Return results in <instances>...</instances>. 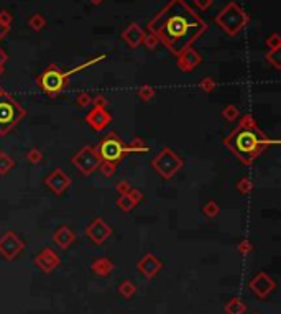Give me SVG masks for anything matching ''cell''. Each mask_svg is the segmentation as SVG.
Wrapping results in <instances>:
<instances>
[{"mask_svg":"<svg viewBox=\"0 0 281 314\" xmlns=\"http://www.w3.org/2000/svg\"><path fill=\"white\" fill-rule=\"evenodd\" d=\"M244 311H245V306L240 303V301H237V299L230 301V304L227 306V313L228 314H242Z\"/></svg>","mask_w":281,"mask_h":314,"instance_id":"836d02e7","label":"cell"},{"mask_svg":"<svg viewBox=\"0 0 281 314\" xmlns=\"http://www.w3.org/2000/svg\"><path fill=\"white\" fill-rule=\"evenodd\" d=\"M202 214H204L207 219H215L220 214V206L215 203L214 199L207 201V203L202 206Z\"/></svg>","mask_w":281,"mask_h":314,"instance_id":"7402d4cb","label":"cell"},{"mask_svg":"<svg viewBox=\"0 0 281 314\" xmlns=\"http://www.w3.org/2000/svg\"><path fill=\"white\" fill-rule=\"evenodd\" d=\"M222 117L227 120V122H233L240 117V110L237 105H226L222 109Z\"/></svg>","mask_w":281,"mask_h":314,"instance_id":"484cf974","label":"cell"},{"mask_svg":"<svg viewBox=\"0 0 281 314\" xmlns=\"http://www.w3.org/2000/svg\"><path fill=\"white\" fill-rule=\"evenodd\" d=\"M158 38L155 36V35H151V33H146L145 35V40H143V45L146 46L148 50H155L158 46Z\"/></svg>","mask_w":281,"mask_h":314,"instance_id":"d590c367","label":"cell"},{"mask_svg":"<svg viewBox=\"0 0 281 314\" xmlns=\"http://www.w3.org/2000/svg\"><path fill=\"white\" fill-rule=\"evenodd\" d=\"M138 97L141 99V101H145V102H150L151 99H155V96H157V91H155V87H151V86H141V87H138Z\"/></svg>","mask_w":281,"mask_h":314,"instance_id":"d4e9b609","label":"cell"},{"mask_svg":"<svg viewBox=\"0 0 281 314\" xmlns=\"http://www.w3.org/2000/svg\"><path fill=\"white\" fill-rule=\"evenodd\" d=\"M278 140L268 139L262 128L258 127L257 120L250 114L242 115L237 127L224 139V145L239 158L244 165L250 166L255 163L260 155L271 145H278Z\"/></svg>","mask_w":281,"mask_h":314,"instance_id":"7a4b0ae2","label":"cell"},{"mask_svg":"<svg viewBox=\"0 0 281 314\" xmlns=\"http://www.w3.org/2000/svg\"><path fill=\"white\" fill-rule=\"evenodd\" d=\"M250 17L235 2L227 3L215 17V23L228 36H237L248 25Z\"/></svg>","mask_w":281,"mask_h":314,"instance_id":"8992f818","label":"cell"},{"mask_svg":"<svg viewBox=\"0 0 281 314\" xmlns=\"http://www.w3.org/2000/svg\"><path fill=\"white\" fill-rule=\"evenodd\" d=\"M97 155L101 158V161H109V163H119L122 161L128 153H146L148 152V147H143V148H138V147H133L130 143H123V140L117 135L115 132H110L107 133L104 139L97 143Z\"/></svg>","mask_w":281,"mask_h":314,"instance_id":"277c9868","label":"cell"},{"mask_svg":"<svg viewBox=\"0 0 281 314\" xmlns=\"http://www.w3.org/2000/svg\"><path fill=\"white\" fill-rule=\"evenodd\" d=\"M127 196L130 197V201L133 204H140L141 201H143V192L140 191V189H135V188H130V191L127 192Z\"/></svg>","mask_w":281,"mask_h":314,"instance_id":"e575fe53","label":"cell"},{"mask_svg":"<svg viewBox=\"0 0 281 314\" xmlns=\"http://www.w3.org/2000/svg\"><path fill=\"white\" fill-rule=\"evenodd\" d=\"M10 27H12V15L7 10H2L0 12V41L8 35Z\"/></svg>","mask_w":281,"mask_h":314,"instance_id":"ffe728a7","label":"cell"},{"mask_svg":"<svg viewBox=\"0 0 281 314\" xmlns=\"http://www.w3.org/2000/svg\"><path fill=\"white\" fill-rule=\"evenodd\" d=\"M250 250H252V242H250V240H242V242L239 244V252L248 253Z\"/></svg>","mask_w":281,"mask_h":314,"instance_id":"60d3db41","label":"cell"},{"mask_svg":"<svg viewBox=\"0 0 281 314\" xmlns=\"http://www.w3.org/2000/svg\"><path fill=\"white\" fill-rule=\"evenodd\" d=\"M151 166L163 179H171L178 171L183 170L184 161L178 153L166 147L155 155L153 160H151Z\"/></svg>","mask_w":281,"mask_h":314,"instance_id":"52a82bcc","label":"cell"},{"mask_svg":"<svg viewBox=\"0 0 281 314\" xmlns=\"http://www.w3.org/2000/svg\"><path fill=\"white\" fill-rule=\"evenodd\" d=\"M2 72H3V70H2V68H0V74H2Z\"/></svg>","mask_w":281,"mask_h":314,"instance_id":"ee69618b","label":"cell"},{"mask_svg":"<svg viewBox=\"0 0 281 314\" xmlns=\"http://www.w3.org/2000/svg\"><path fill=\"white\" fill-rule=\"evenodd\" d=\"M145 35L146 33L143 32V28L140 27L138 23H130L127 28L123 30L122 33V40L127 43L130 48H138L140 45H143V40H145Z\"/></svg>","mask_w":281,"mask_h":314,"instance_id":"5bb4252c","label":"cell"},{"mask_svg":"<svg viewBox=\"0 0 281 314\" xmlns=\"http://www.w3.org/2000/svg\"><path fill=\"white\" fill-rule=\"evenodd\" d=\"M72 165L76 166V170L83 176H90L96 173L99 170V165H101V158H99L96 147L88 145V147L81 148L72 157Z\"/></svg>","mask_w":281,"mask_h":314,"instance_id":"ba28073f","label":"cell"},{"mask_svg":"<svg viewBox=\"0 0 281 314\" xmlns=\"http://www.w3.org/2000/svg\"><path fill=\"white\" fill-rule=\"evenodd\" d=\"M86 123L96 132H102L112 122V114L104 107H92V110L86 115Z\"/></svg>","mask_w":281,"mask_h":314,"instance_id":"7c38bea8","label":"cell"},{"mask_svg":"<svg viewBox=\"0 0 281 314\" xmlns=\"http://www.w3.org/2000/svg\"><path fill=\"white\" fill-rule=\"evenodd\" d=\"M23 248H25V242L15 234V232H5V234L0 237V253H2L7 260H14Z\"/></svg>","mask_w":281,"mask_h":314,"instance_id":"9c48e42d","label":"cell"},{"mask_svg":"<svg viewBox=\"0 0 281 314\" xmlns=\"http://www.w3.org/2000/svg\"><path fill=\"white\" fill-rule=\"evenodd\" d=\"M266 46H268V50H281V36L278 33H271V35L266 38Z\"/></svg>","mask_w":281,"mask_h":314,"instance_id":"1f68e13d","label":"cell"},{"mask_svg":"<svg viewBox=\"0 0 281 314\" xmlns=\"http://www.w3.org/2000/svg\"><path fill=\"white\" fill-rule=\"evenodd\" d=\"M202 61V58H201V54L197 53L196 50L193 48H188V50H184L183 53L176 56V63H178V68L183 72H193V71H196L197 70V66L201 64Z\"/></svg>","mask_w":281,"mask_h":314,"instance_id":"4fadbf2b","label":"cell"},{"mask_svg":"<svg viewBox=\"0 0 281 314\" xmlns=\"http://www.w3.org/2000/svg\"><path fill=\"white\" fill-rule=\"evenodd\" d=\"M86 235H88L94 244L101 245L112 235V227L104 221L102 217H96L88 227H86Z\"/></svg>","mask_w":281,"mask_h":314,"instance_id":"30bf717a","label":"cell"},{"mask_svg":"<svg viewBox=\"0 0 281 314\" xmlns=\"http://www.w3.org/2000/svg\"><path fill=\"white\" fill-rule=\"evenodd\" d=\"M133 290H135V288H133V285L132 283H123V285H120V293L122 295H125V296H132L133 295Z\"/></svg>","mask_w":281,"mask_h":314,"instance_id":"ab89813d","label":"cell"},{"mask_svg":"<svg viewBox=\"0 0 281 314\" xmlns=\"http://www.w3.org/2000/svg\"><path fill=\"white\" fill-rule=\"evenodd\" d=\"M104 59H105V54H101V56H97V58L89 59V61H86L83 64H77L76 68H72V70H69L66 72H64L61 68L56 66V64H50V66L46 68L40 76H38L36 83L46 96L58 97V96H61L64 89L68 87L69 79H71L76 72L83 71V70H86V68L92 66V64L101 63V61H104Z\"/></svg>","mask_w":281,"mask_h":314,"instance_id":"3957f363","label":"cell"},{"mask_svg":"<svg viewBox=\"0 0 281 314\" xmlns=\"http://www.w3.org/2000/svg\"><path fill=\"white\" fill-rule=\"evenodd\" d=\"M115 204H117V208H119L120 210H123V212H130V210L135 208V204L130 201V197H128L127 194H123V196H119L117 197V201H115Z\"/></svg>","mask_w":281,"mask_h":314,"instance_id":"4316f807","label":"cell"},{"mask_svg":"<svg viewBox=\"0 0 281 314\" xmlns=\"http://www.w3.org/2000/svg\"><path fill=\"white\" fill-rule=\"evenodd\" d=\"M199 87L202 89V92H212L215 87H217V83H215V79L214 77H211V76H206L204 79L199 83Z\"/></svg>","mask_w":281,"mask_h":314,"instance_id":"f1b7e54d","label":"cell"},{"mask_svg":"<svg viewBox=\"0 0 281 314\" xmlns=\"http://www.w3.org/2000/svg\"><path fill=\"white\" fill-rule=\"evenodd\" d=\"M27 112L8 92L0 87V137L8 135L25 119Z\"/></svg>","mask_w":281,"mask_h":314,"instance_id":"5b68a950","label":"cell"},{"mask_svg":"<svg viewBox=\"0 0 281 314\" xmlns=\"http://www.w3.org/2000/svg\"><path fill=\"white\" fill-rule=\"evenodd\" d=\"M45 184L54 192L56 196H63L64 192L69 189V186L72 184V181H71V178H69V176L61 170V168H58V170H53L48 176H46Z\"/></svg>","mask_w":281,"mask_h":314,"instance_id":"8fae6325","label":"cell"},{"mask_svg":"<svg viewBox=\"0 0 281 314\" xmlns=\"http://www.w3.org/2000/svg\"><path fill=\"white\" fill-rule=\"evenodd\" d=\"M28 25H30V28L35 30V32H41V30L46 27V18L41 14H35L30 17Z\"/></svg>","mask_w":281,"mask_h":314,"instance_id":"603a6c76","label":"cell"},{"mask_svg":"<svg viewBox=\"0 0 281 314\" xmlns=\"http://www.w3.org/2000/svg\"><path fill=\"white\" fill-rule=\"evenodd\" d=\"M235 188H237V191L242 192V194H250V192L253 191V183L248 176H244V178H240L239 181H237Z\"/></svg>","mask_w":281,"mask_h":314,"instance_id":"cb8c5ba5","label":"cell"},{"mask_svg":"<svg viewBox=\"0 0 281 314\" xmlns=\"http://www.w3.org/2000/svg\"><path fill=\"white\" fill-rule=\"evenodd\" d=\"M99 170L102 171L104 176H107V178H110V176L115 174L117 171V165L115 163H109V161H101V165H99Z\"/></svg>","mask_w":281,"mask_h":314,"instance_id":"4dcf8cb0","label":"cell"},{"mask_svg":"<svg viewBox=\"0 0 281 314\" xmlns=\"http://www.w3.org/2000/svg\"><path fill=\"white\" fill-rule=\"evenodd\" d=\"M14 168H15L14 158L3 152V150H0V176H5L7 173H10Z\"/></svg>","mask_w":281,"mask_h":314,"instance_id":"d6986e66","label":"cell"},{"mask_svg":"<svg viewBox=\"0 0 281 314\" xmlns=\"http://www.w3.org/2000/svg\"><path fill=\"white\" fill-rule=\"evenodd\" d=\"M76 104L79 105L81 109H86V107H89L92 104V97H90L88 92H79L76 97Z\"/></svg>","mask_w":281,"mask_h":314,"instance_id":"d6a6232c","label":"cell"},{"mask_svg":"<svg viewBox=\"0 0 281 314\" xmlns=\"http://www.w3.org/2000/svg\"><path fill=\"white\" fill-rule=\"evenodd\" d=\"M92 107H104V109H107V105H109V101H107L105 96H102V94H97L96 97H92Z\"/></svg>","mask_w":281,"mask_h":314,"instance_id":"8d00e7d4","label":"cell"},{"mask_svg":"<svg viewBox=\"0 0 281 314\" xmlns=\"http://www.w3.org/2000/svg\"><path fill=\"white\" fill-rule=\"evenodd\" d=\"M43 158L45 157H43L41 150H38V148H32L27 152V161L32 163V165H38V163H41Z\"/></svg>","mask_w":281,"mask_h":314,"instance_id":"f546056e","label":"cell"},{"mask_svg":"<svg viewBox=\"0 0 281 314\" xmlns=\"http://www.w3.org/2000/svg\"><path fill=\"white\" fill-rule=\"evenodd\" d=\"M112 268H114V265H112V262L109 259H99L92 265V270L97 275H107L109 272H112Z\"/></svg>","mask_w":281,"mask_h":314,"instance_id":"44dd1931","label":"cell"},{"mask_svg":"<svg viewBox=\"0 0 281 314\" xmlns=\"http://www.w3.org/2000/svg\"><path fill=\"white\" fill-rule=\"evenodd\" d=\"M7 63H8V54H7V51L0 48V68H2V70H3Z\"/></svg>","mask_w":281,"mask_h":314,"instance_id":"b9f144b4","label":"cell"},{"mask_svg":"<svg viewBox=\"0 0 281 314\" xmlns=\"http://www.w3.org/2000/svg\"><path fill=\"white\" fill-rule=\"evenodd\" d=\"M273 286L275 285H273V281H271V278L265 273L257 275V277L252 279V283H250V288L253 290V293H257L258 296H262V298L270 293V291L273 290Z\"/></svg>","mask_w":281,"mask_h":314,"instance_id":"2e32d148","label":"cell"},{"mask_svg":"<svg viewBox=\"0 0 281 314\" xmlns=\"http://www.w3.org/2000/svg\"><path fill=\"white\" fill-rule=\"evenodd\" d=\"M212 3H214V0H194V5L202 12L209 10V8L212 7Z\"/></svg>","mask_w":281,"mask_h":314,"instance_id":"f35d334b","label":"cell"},{"mask_svg":"<svg viewBox=\"0 0 281 314\" xmlns=\"http://www.w3.org/2000/svg\"><path fill=\"white\" fill-rule=\"evenodd\" d=\"M138 268H140V272H143L146 277H153V275L161 268V262H159L155 255L148 253V255H145L143 259L140 260Z\"/></svg>","mask_w":281,"mask_h":314,"instance_id":"ac0fdd59","label":"cell"},{"mask_svg":"<svg viewBox=\"0 0 281 314\" xmlns=\"http://www.w3.org/2000/svg\"><path fill=\"white\" fill-rule=\"evenodd\" d=\"M53 240H54V244L58 245L59 248H68L69 245L76 240V235L68 226H61V227H58V229L54 230Z\"/></svg>","mask_w":281,"mask_h":314,"instance_id":"e0dca14e","label":"cell"},{"mask_svg":"<svg viewBox=\"0 0 281 314\" xmlns=\"http://www.w3.org/2000/svg\"><path fill=\"white\" fill-rule=\"evenodd\" d=\"M207 28L206 21L184 0H170L148 23V33L157 36L173 56L191 48Z\"/></svg>","mask_w":281,"mask_h":314,"instance_id":"6da1fadb","label":"cell"},{"mask_svg":"<svg viewBox=\"0 0 281 314\" xmlns=\"http://www.w3.org/2000/svg\"><path fill=\"white\" fill-rule=\"evenodd\" d=\"M35 263L40 266L41 270H45V272H51V270H53L54 266L59 263V257L56 255L51 248H45V250H41L36 255Z\"/></svg>","mask_w":281,"mask_h":314,"instance_id":"9a60e30c","label":"cell"},{"mask_svg":"<svg viewBox=\"0 0 281 314\" xmlns=\"http://www.w3.org/2000/svg\"><path fill=\"white\" fill-rule=\"evenodd\" d=\"M130 183L128 181H119L117 183V186H115V189H117V192H119V196H123V194H127L128 191H130Z\"/></svg>","mask_w":281,"mask_h":314,"instance_id":"74e56055","label":"cell"},{"mask_svg":"<svg viewBox=\"0 0 281 314\" xmlns=\"http://www.w3.org/2000/svg\"><path fill=\"white\" fill-rule=\"evenodd\" d=\"M281 50H268L266 53V61L275 68V70H281Z\"/></svg>","mask_w":281,"mask_h":314,"instance_id":"83f0119b","label":"cell"},{"mask_svg":"<svg viewBox=\"0 0 281 314\" xmlns=\"http://www.w3.org/2000/svg\"><path fill=\"white\" fill-rule=\"evenodd\" d=\"M89 2L92 3V5H96V7H97V5H102L104 0H89Z\"/></svg>","mask_w":281,"mask_h":314,"instance_id":"7bdbcfd3","label":"cell"}]
</instances>
